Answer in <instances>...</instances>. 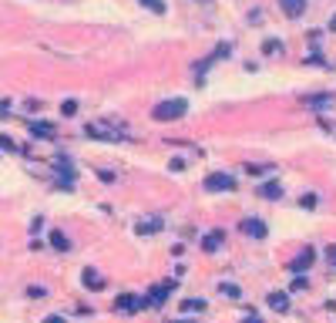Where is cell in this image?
<instances>
[{
	"mask_svg": "<svg viewBox=\"0 0 336 323\" xmlns=\"http://www.w3.org/2000/svg\"><path fill=\"white\" fill-rule=\"evenodd\" d=\"M44 323H67V320H64V317H47Z\"/></svg>",
	"mask_w": 336,
	"mask_h": 323,
	"instance_id": "cell-24",
	"label": "cell"
},
{
	"mask_svg": "<svg viewBox=\"0 0 336 323\" xmlns=\"http://www.w3.org/2000/svg\"><path fill=\"white\" fill-rule=\"evenodd\" d=\"M222 239H225L222 229H212V232H205V239H202V249H205V252H215V249L222 246Z\"/></svg>",
	"mask_w": 336,
	"mask_h": 323,
	"instance_id": "cell-6",
	"label": "cell"
},
{
	"mask_svg": "<svg viewBox=\"0 0 336 323\" xmlns=\"http://www.w3.org/2000/svg\"><path fill=\"white\" fill-rule=\"evenodd\" d=\"M282 14L286 17H302V10H306V0H279Z\"/></svg>",
	"mask_w": 336,
	"mask_h": 323,
	"instance_id": "cell-7",
	"label": "cell"
},
{
	"mask_svg": "<svg viewBox=\"0 0 336 323\" xmlns=\"http://www.w3.org/2000/svg\"><path fill=\"white\" fill-rule=\"evenodd\" d=\"M114 306H118V310H141V306H145V300H141V296H134V293H121V296H118V300H114Z\"/></svg>",
	"mask_w": 336,
	"mask_h": 323,
	"instance_id": "cell-4",
	"label": "cell"
},
{
	"mask_svg": "<svg viewBox=\"0 0 336 323\" xmlns=\"http://www.w3.org/2000/svg\"><path fill=\"white\" fill-rule=\"evenodd\" d=\"M84 135H88V138H101V142H114V138H118V135L114 132H101V128H84Z\"/></svg>",
	"mask_w": 336,
	"mask_h": 323,
	"instance_id": "cell-10",
	"label": "cell"
},
{
	"mask_svg": "<svg viewBox=\"0 0 336 323\" xmlns=\"http://www.w3.org/2000/svg\"><path fill=\"white\" fill-rule=\"evenodd\" d=\"M259 192L266 195V199H279V195H282V185H279V182H266Z\"/></svg>",
	"mask_w": 336,
	"mask_h": 323,
	"instance_id": "cell-11",
	"label": "cell"
},
{
	"mask_svg": "<svg viewBox=\"0 0 336 323\" xmlns=\"http://www.w3.org/2000/svg\"><path fill=\"white\" fill-rule=\"evenodd\" d=\"M242 232H245V236H252V239H266L269 229H266L262 219H242Z\"/></svg>",
	"mask_w": 336,
	"mask_h": 323,
	"instance_id": "cell-3",
	"label": "cell"
},
{
	"mask_svg": "<svg viewBox=\"0 0 336 323\" xmlns=\"http://www.w3.org/2000/svg\"><path fill=\"white\" fill-rule=\"evenodd\" d=\"M188 111V101L185 98H171V101H162V105H155V118L158 121H175V118H182Z\"/></svg>",
	"mask_w": 336,
	"mask_h": 323,
	"instance_id": "cell-1",
	"label": "cell"
},
{
	"mask_svg": "<svg viewBox=\"0 0 336 323\" xmlns=\"http://www.w3.org/2000/svg\"><path fill=\"white\" fill-rule=\"evenodd\" d=\"M182 310H185V313H192V310H205V300H185Z\"/></svg>",
	"mask_w": 336,
	"mask_h": 323,
	"instance_id": "cell-15",
	"label": "cell"
},
{
	"mask_svg": "<svg viewBox=\"0 0 336 323\" xmlns=\"http://www.w3.org/2000/svg\"><path fill=\"white\" fill-rule=\"evenodd\" d=\"M61 114H67V118L77 114V101H64V105H61Z\"/></svg>",
	"mask_w": 336,
	"mask_h": 323,
	"instance_id": "cell-19",
	"label": "cell"
},
{
	"mask_svg": "<svg viewBox=\"0 0 336 323\" xmlns=\"http://www.w3.org/2000/svg\"><path fill=\"white\" fill-rule=\"evenodd\" d=\"M162 229V219H148V222H138V236H148V232H158Z\"/></svg>",
	"mask_w": 336,
	"mask_h": 323,
	"instance_id": "cell-12",
	"label": "cell"
},
{
	"mask_svg": "<svg viewBox=\"0 0 336 323\" xmlns=\"http://www.w3.org/2000/svg\"><path fill=\"white\" fill-rule=\"evenodd\" d=\"M313 256H316V252H313V249L306 246L302 249V252H299L296 259H293V263H289V269H293V273H299V269H302V273H306V269L313 266Z\"/></svg>",
	"mask_w": 336,
	"mask_h": 323,
	"instance_id": "cell-5",
	"label": "cell"
},
{
	"mask_svg": "<svg viewBox=\"0 0 336 323\" xmlns=\"http://www.w3.org/2000/svg\"><path fill=\"white\" fill-rule=\"evenodd\" d=\"M262 51H266V54H279L282 44H279V40H266V44H262Z\"/></svg>",
	"mask_w": 336,
	"mask_h": 323,
	"instance_id": "cell-17",
	"label": "cell"
},
{
	"mask_svg": "<svg viewBox=\"0 0 336 323\" xmlns=\"http://www.w3.org/2000/svg\"><path fill=\"white\" fill-rule=\"evenodd\" d=\"M306 289V276L302 280H293V286H289V293H302Z\"/></svg>",
	"mask_w": 336,
	"mask_h": 323,
	"instance_id": "cell-22",
	"label": "cell"
},
{
	"mask_svg": "<svg viewBox=\"0 0 336 323\" xmlns=\"http://www.w3.org/2000/svg\"><path fill=\"white\" fill-rule=\"evenodd\" d=\"M31 135H37V138H54V125H47V121H34V125H31Z\"/></svg>",
	"mask_w": 336,
	"mask_h": 323,
	"instance_id": "cell-8",
	"label": "cell"
},
{
	"mask_svg": "<svg viewBox=\"0 0 336 323\" xmlns=\"http://www.w3.org/2000/svg\"><path fill=\"white\" fill-rule=\"evenodd\" d=\"M222 293H225V296H232V300H239V293H242V289H239L235 283H222Z\"/></svg>",
	"mask_w": 336,
	"mask_h": 323,
	"instance_id": "cell-16",
	"label": "cell"
},
{
	"mask_svg": "<svg viewBox=\"0 0 336 323\" xmlns=\"http://www.w3.org/2000/svg\"><path fill=\"white\" fill-rule=\"evenodd\" d=\"M0 148H7V152H17V145H14L7 135H0Z\"/></svg>",
	"mask_w": 336,
	"mask_h": 323,
	"instance_id": "cell-21",
	"label": "cell"
},
{
	"mask_svg": "<svg viewBox=\"0 0 336 323\" xmlns=\"http://www.w3.org/2000/svg\"><path fill=\"white\" fill-rule=\"evenodd\" d=\"M205 189L208 192H232L235 189V179L225 175V172H212V175L205 179Z\"/></svg>",
	"mask_w": 336,
	"mask_h": 323,
	"instance_id": "cell-2",
	"label": "cell"
},
{
	"mask_svg": "<svg viewBox=\"0 0 336 323\" xmlns=\"http://www.w3.org/2000/svg\"><path fill=\"white\" fill-rule=\"evenodd\" d=\"M269 306H272V310H286V306H289V296H286V293H269Z\"/></svg>",
	"mask_w": 336,
	"mask_h": 323,
	"instance_id": "cell-9",
	"label": "cell"
},
{
	"mask_svg": "<svg viewBox=\"0 0 336 323\" xmlns=\"http://www.w3.org/2000/svg\"><path fill=\"white\" fill-rule=\"evenodd\" d=\"M84 283H91V286H101V276H98L94 269H84Z\"/></svg>",
	"mask_w": 336,
	"mask_h": 323,
	"instance_id": "cell-18",
	"label": "cell"
},
{
	"mask_svg": "<svg viewBox=\"0 0 336 323\" xmlns=\"http://www.w3.org/2000/svg\"><path fill=\"white\" fill-rule=\"evenodd\" d=\"M51 243H54L57 249H71V239H67L64 232H51Z\"/></svg>",
	"mask_w": 336,
	"mask_h": 323,
	"instance_id": "cell-13",
	"label": "cell"
},
{
	"mask_svg": "<svg viewBox=\"0 0 336 323\" xmlns=\"http://www.w3.org/2000/svg\"><path fill=\"white\" fill-rule=\"evenodd\" d=\"M199 3H208V0H199Z\"/></svg>",
	"mask_w": 336,
	"mask_h": 323,
	"instance_id": "cell-25",
	"label": "cell"
},
{
	"mask_svg": "<svg viewBox=\"0 0 336 323\" xmlns=\"http://www.w3.org/2000/svg\"><path fill=\"white\" fill-rule=\"evenodd\" d=\"M141 7H148V10H155V14H165V3L162 0H138Z\"/></svg>",
	"mask_w": 336,
	"mask_h": 323,
	"instance_id": "cell-14",
	"label": "cell"
},
{
	"mask_svg": "<svg viewBox=\"0 0 336 323\" xmlns=\"http://www.w3.org/2000/svg\"><path fill=\"white\" fill-rule=\"evenodd\" d=\"M326 259H330V263L336 266V246H330V249H326Z\"/></svg>",
	"mask_w": 336,
	"mask_h": 323,
	"instance_id": "cell-23",
	"label": "cell"
},
{
	"mask_svg": "<svg viewBox=\"0 0 336 323\" xmlns=\"http://www.w3.org/2000/svg\"><path fill=\"white\" fill-rule=\"evenodd\" d=\"M299 206H302V209H313V206H316V195H313V192H309V195H302V199H299Z\"/></svg>",
	"mask_w": 336,
	"mask_h": 323,
	"instance_id": "cell-20",
	"label": "cell"
}]
</instances>
